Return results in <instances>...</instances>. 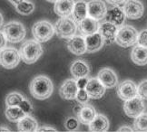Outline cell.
I'll return each mask as SVG.
<instances>
[{
    "label": "cell",
    "instance_id": "23",
    "mask_svg": "<svg viewBox=\"0 0 147 132\" xmlns=\"http://www.w3.org/2000/svg\"><path fill=\"white\" fill-rule=\"evenodd\" d=\"M131 60L136 65L144 66L147 64V47L137 44L131 52Z\"/></svg>",
    "mask_w": 147,
    "mask_h": 132
},
{
    "label": "cell",
    "instance_id": "1",
    "mask_svg": "<svg viewBox=\"0 0 147 132\" xmlns=\"http://www.w3.org/2000/svg\"><path fill=\"white\" fill-rule=\"evenodd\" d=\"M30 93L35 99L47 100L52 95L54 85L52 81L46 75H37L34 78L29 84Z\"/></svg>",
    "mask_w": 147,
    "mask_h": 132
},
{
    "label": "cell",
    "instance_id": "20",
    "mask_svg": "<svg viewBox=\"0 0 147 132\" xmlns=\"http://www.w3.org/2000/svg\"><path fill=\"white\" fill-rule=\"evenodd\" d=\"M125 15L123 10L119 7H115L109 11L107 10V13L105 16L106 22H110L116 26H122L124 20H125Z\"/></svg>",
    "mask_w": 147,
    "mask_h": 132
},
{
    "label": "cell",
    "instance_id": "38",
    "mask_svg": "<svg viewBox=\"0 0 147 132\" xmlns=\"http://www.w3.org/2000/svg\"><path fill=\"white\" fill-rule=\"evenodd\" d=\"M38 132H45V131H48V132H57L55 129H54L53 127H51V126H43V127L39 128L37 129Z\"/></svg>",
    "mask_w": 147,
    "mask_h": 132
},
{
    "label": "cell",
    "instance_id": "42",
    "mask_svg": "<svg viewBox=\"0 0 147 132\" xmlns=\"http://www.w3.org/2000/svg\"><path fill=\"white\" fill-rule=\"evenodd\" d=\"M11 129H9L7 127H5V126H2V127H0V132H10Z\"/></svg>",
    "mask_w": 147,
    "mask_h": 132
},
{
    "label": "cell",
    "instance_id": "17",
    "mask_svg": "<svg viewBox=\"0 0 147 132\" xmlns=\"http://www.w3.org/2000/svg\"><path fill=\"white\" fill-rule=\"evenodd\" d=\"M99 25H100L97 20L92 18V17L86 16L80 23H78V30L82 36H87L98 32Z\"/></svg>",
    "mask_w": 147,
    "mask_h": 132
},
{
    "label": "cell",
    "instance_id": "19",
    "mask_svg": "<svg viewBox=\"0 0 147 132\" xmlns=\"http://www.w3.org/2000/svg\"><path fill=\"white\" fill-rule=\"evenodd\" d=\"M86 52L90 54L95 53L99 51L104 46L105 42L99 32H96L93 34L86 36Z\"/></svg>",
    "mask_w": 147,
    "mask_h": 132
},
{
    "label": "cell",
    "instance_id": "35",
    "mask_svg": "<svg viewBox=\"0 0 147 132\" xmlns=\"http://www.w3.org/2000/svg\"><path fill=\"white\" fill-rule=\"evenodd\" d=\"M137 44L141 45V46L147 47V30H143L138 34V38H137Z\"/></svg>",
    "mask_w": 147,
    "mask_h": 132
},
{
    "label": "cell",
    "instance_id": "6",
    "mask_svg": "<svg viewBox=\"0 0 147 132\" xmlns=\"http://www.w3.org/2000/svg\"><path fill=\"white\" fill-rule=\"evenodd\" d=\"M55 26V32L60 38L69 39L76 34L77 25L73 18L66 16L61 17L56 21Z\"/></svg>",
    "mask_w": 147,
    "mask_h": 132
},
{
    "label": "cell",
    "instance_id": "5",
    "mask_svg": "<svg viewBox=\"0 0 147 132\" xmlns=\"http://www.w3.org/2000/svg\"><path fill=\"white\" fill-rule=\"evenodd\" d=\"M32 34L39 43H46L53 37L55 26L47 20H41L35 23L32 27Z\"/></svg>",
    "mask_w": 147,
    "mask_h": 132
},
{
    "label": "cell",
    "instance_id": "40",
    "mask_svg": "<svg viewBox=\"0 0 147 132\" xmlns=\"http://www.w3.org/2000/svg\"><path fill=\"white\" fill-rule=\"evenodd\" d=\"M134 129H133L131 127H129V126H122V127L118 129V132H125V131H128V132H132L134 131Z\"/></svg>",
    "mask_w": 147,
    "mask_h": 132
},
{
    "label": "cell",
    "instance_id": "18",
    "mask_svg": "<svg viewBox=\"0 0 147 132\" xmlns=\"http://www.w3.org/2000/svg\"><path fill=\"white\" fill-rule=\"evenodd\" d=\"M70 72L74 79L78 80L80 78L87 77L90 73V66L86 61L76 60L73 62L70 67Z\"/></svg>",
    "mask_w": 147,
    "mask_h": 132
},
{
    "label": "cell",
    "instance_id": "7",
    "mask_svg": "<svg viewBox=\"0 0 147 132\" xmlns=\"http://www.w3.org/2000/svg\"><path fill=\"white\" fill-rule=\"evenodd\" d=\"M20 60V53L15 47H5L0 51V65L5 69L16 68Z\"/></svg>",
    "mask_w": 147,
    "mask_h": 132
},
{
    "label": "cell",
    "instance_id": "32",
    "mask_svg": "<svg viewBox=\"0 0 147 132\" xmlns=\"http://www.w3.org/2000/svg\"><path fill=\"white\" fill-rule=\"evenodd\" d=\"M137 97L142 100H147V80L141 82L137 86Z\"/></svg>",
    "mask_w": 147,
    "mask_h": 132
},
{
    "label": "cell",
    "instance_id": "11",
    "mask_svg": "<svg viewBox=\"0 0 147 132\" xmlns=\"http://www.w3.org/2000/svg\"><path fill=\"white\" fill-rule=\"evenodd\" d=\"M107 13V7L103 0H91L87 3V16L95 20L105 18Z\"/></svg>",
    "mask_w": 147,
    "mask_h": 132
},
{
    "label": "cell",
    "instance_id": "45",
    "mask_svg": "<svg viewBox=\"0 0 147 132\" xmlns=\"http://www.w3.org/2000/svg\"><path fill=\"white\" fill-rule=\"evenodd\" d=\"M47 2H50V3H55L57 0H47Z\"/></svg>",
    "mask_w": 147,
    "mask_h": 132
},
{
    "label": "cell",
    "instance_id": "37",
    "mask_svg": "<svg viewBox=\"0 0 147 132\" xmlns=\"http://www.w3.org/2000/svg\"><path fill=\"white\" fill-rule=\"evenodd\" d=\"M87 82H88V77H84V78L78 79L76 81L78 89H84V88H86Z\"/></svg>",
    "mask_w": 147,
    "mask_h": 132
},
{
    "label": "cell",
    "instance_id": "2",
    "mask_svg": "<svg viewBox=\"0 0 147 132\" xmlns=\"http://www.w3.org/2000/svg\"><path fill=\"white\" fill-rule=\"evenodd\" d=\"M43 47L36 40H26L20 47L21 59L26 64H32L40 58L43 54Z\"/></svg>",
    "mask_w": 147,
    "mask_h": 132
},
{
    "label": "cell",
    "instance_id": "21",
    "mask_svg": "<svg viewBox=\"0 0 147 132\" xmlns=\"http://www.w3.org/2000/svg\"><path fill=\"white\" fill-rule=\"evenodd\" d=\"M75 5L74 0H57L55 3V13L60 17H66L72 14Z\"/></svg>",
    "mask_w": 147,
    "mask_h": 132
},
{
    "label": "cell",
    "instance_id": "39",
    "mask_svg": "<svg viewBox=\"0 0 147 132\" xmlns=\"http://www.w3.org/2000/svg\"><path fill=\"white\" fill-rule=\"evenodd\" d=\"M106 1L111 5H114V7H119L120 5L124 3L125 0H106Z\"/></svg>",
    "mask_w": 147,
    "mask_h": 132
},
{
    "label": "cell",
    "instance_id": "44",
    "mask_svg": "<svg viewBox=\"0 0 147 132\" xmlns=\"http://www.w3.org/2000/svg\"><path fill=\"white\" fill-rule=\"evenodd\" d=\"M3 22H4V18H3V15H2L1 12H0V27L2 26V25H3Z\"/></svg>",
    "mask_w": 147,
    "mask_h": 132
},
{
    "label": "cell",
    "instance_id": "10",
    "mask_svg": "<svg viewBox=\"0 0 147 132\" xmlns=\"http://www.w3.org/2000/svg\"><path fill=\"white\" fill-rule=\"evenodd\" d=\"M117 95L123 101L131 100L137 96V85L132 80H125L117 87Z\"/></svg>",
    "mask_w": 147,
    "mask_h": 132
},
{
    "label": "cell",
    "instance_id": "12",
    "mask_svg": "<svg viewBox=\"0 0 147 132\" xmlns=\"http://www.w3.org/2000/svg\"><path fill=\"white\" fill-rule=\"evenodd\" d=\"M84 89L87 91L89 98L94 100L101 99L105 92V87L98 78H88V82Z\"/></svg>",
    "mask_w": 147,
    "mask_h": 132
},
{
    "label": "cell",
    "instance_id": "8",
    "mask_svg": "<svg viewBox=\"0 0 147 132\" xmlns=\"http://www.w3.org/2000/svg\"><path fill=\"white\" fill-rule=\"evenodd\" d=\"M123 10L127 18L136 20L143 16L144 7L140 0H127L123 5Z\"/></svg>",
    "mask_w": 147,
    "mask_h": 132
},
{
    "label": "cell",
    "instance_id": "15",
    "mask_svg": "<svg viewBox=\"0 0 147 132\" xmlns=\"http://www.w3.org/2000/svg\"><path fill=\"white\" fill-rule=\"evenodd\" d=\"M99 81L105 88H114L118 84V78L114 70L110 68H103L97 74Z\"/></svg>",
    "mask_w": 147,
    "mask_h": 132
},
{
    "label": "cell",
    "instance_id": "16",
    "mask_svg": "<svg viewBox=\"0 0 147 132\" xmlns=\"http://www.w3.org/2000/svg\"><path fill=\"white\" fill-rule=\"evenodd\" d=\"M118 30V26L112 24L110 22H105L99 25L98 32L104 39V42L106 44H111L115 41L116 33Z\"/></svg>",
    "mask_w": 147,
    "mask_h": 132
},
{
    "label": "cell",
    "instance_id": "3",
    "mask_svg": "<svg viewBox=\"0 0 147 132\" xmlns=\"http://www.w3.org/2000/svg\"><path fill=\"white\" fill-rule=\"evenodd\" d=\"M138 32L134 26L122 25L120 28H118L115 42L119 46L126 48L136 44Z\"/></svg>",
    "mask_w": 147,
    "mask_h": 132
},
{
    "label": "cell",
    "instance_id": "26",
    "mask_svg": "<svg viewBox=\"0 0 147 132\" xmlns=\"http://www.w3.org/2000/svg\"><path fill=\"white\" fill-rule=\"evenodd\" d=\"M72 17L76 23H80L87 16V3L84 0H80L75 3L72 11Z\"/></svg>",
    "mask_w": 147,
    "mask_h": 132
},
{
    "label": "cell",
    "instance_id": "28",
    "mask_svg": "<svg viewBox=\"0 0 147 132\" xmlns=\"http://www.w3.org/2000/svg\"><path fill=\"white\" fill-rule=\"evenodd\" d=\"M16 10L18 14L23 15H31L35 10V4L28 0H24L16 5Z\"/></svg>",
    "mask_w": 147,
    "mask_h": 132
},
{
    "label": "cell",
    "instance_id": "33",
    "mask_svg": "<svg viewBox=\"0 0 147 132\" xmlns=\"http://www.w3.org/2000/svg\"><path fill=\"white\" fill-rule=\"evenodd\" d=\"M76 99L79 103H81V104H86V103L88 102L90 98L86 89H78Z\"/></svg>",
    "mask_w": 147,
    "mask_h": 132
},
{
    "label": "cell",
    "instance_id": "4",
    "mask_svg": "<svg viewBox=\"0 0 147 132\" xmlns=\"http://www.w3.org/2000/svg\"><path fill=\"white\" fill-rule=\"evenodd\" d=\"M3 33L5 34L7 42L16 44L23 41L26 37V30L22 23L18 21H11L4 25Z\"/></svg>",
    "mask_w": 147,
    "mask_h": 132
},
{
    "label": "cell",
    "instance_id": "25",
    "mask_svg": "<svg viewBox=\"0 0 147 132\" xmlns=\"http://www.w3.org/2000/svg\"><path fill=\"white\" fill-rule=\"evenodd\" d=\"M38 128L37 120L30 115H26L18 122V129L21 132H35Z\"/></svg>",
    "mask_w": 147,
    "mask_h": 132
},
{
    "label": "cell",
    "instance_id": "34",
    "mask_svg": "<svg viewBox=\"0 0 147 132\" xmlns=\"http://www.w3.org/2000/svg\"><path fill=\"white\" fill-rule=\"evenodd\" d=\"M20 108H21V110L23 111L26 115H28V114H30L32 111H33V106H32V103L26 100V99H24L23 101H22L20 102V104L18 105Z\"/></svg>",
    "mask_w": 147,
    "mask_h": 132
},
{
    "label": "cell",
    "instance_id": "27",
    "mask_svg": "<svg viewBox=\"0 0 147 132\" xmlns=\"http://www.w3.org/2000/svg\"><path fill=\"white\" fill-rule=\"evenodd\" d=\"M5 117L10 122H18L26 114L21 110L19 106H11L5 109Z\"/></svg>",
    "mask_w": 147,
    "mask_h": 132
},
{
    "label": "cell",
    "instance_id": "14",
    "mask_svg": "<svg viewBox=\"0 0 147 132\" xmlns=\"http://www.w3.org/2000/svg\"><path fill=\"white\" fill-rule=\"evenodd\" d=\"M66 46L73 54L82 55L86 53V38L83 36H74L69 38L66 42Z\"/></svg>",
    "mask_w": 147,
    "mask_h": 132
},
{
    "label": "cell",
    "instance_id": "29",
    "mask_svg": "<svg viewBox=\"0 0 147 132\" xmlns=\"http://www.w3.org/2000/svg\"><path fill=\"white\" fill-rule=\"evenodd\" d=\"M134 128L136 131H147V113H142L135 118L134 121Z\"/></svg>",
    "mask_w": 147,
    "mask_h": 132
},
{
    "label": "cell",
    "instance_id": "36",
    "mask_svg": "<svg viewBox=\"0 0 147 132\" xmlns=\"http://www.w3.org/2000/svg\"><path fill=\"white\" fill-rule=\"evenodd\" d=\"M7 40L5 38V34L0 31V51H2L4 48L7 47Z\"/></svg>",
    "mask_w": 147,
    "mask_h": 132
},
{
    "label": "cell",
    "instance_id": "9",
    "mask_svg": "<svg viewBox=\"0 0 147 132\" xmlns=\"http://www.w3.org/2000/svg\"><path fill=\"white\" fill-rule=\"evenodd\" d=\"M144 100L140 99L139 97H134L131 100H127L123 103L124 113L130 118H136L140 114H142L144 111Z\"/></svg>",
    "mask_w": 147,
    "mask_h": 132
},
{
    "label": "cell",
    "instance_id": "43",
    "mask_svg": "<svg viewBox=\"0 0 147 132\" xmlns=\"http://www.w3.org/2000/svg\"><path fill=\"white\" fill-rule=\"evenodd\" d=\"M81 107H82V105H77V106H76L75 108H74V112H75L76 114H77L78 112H79V111H80V109H81Z\"/></svg>",
    "mask_w": 147,
    "mask_h": 132
},
{
    "label": "cell",
    "instance_id": "31",
    "mask_svg": "<svg viewBox=\"0 0 147 132\" xmlns=\"http://www.w3.org/2000/svg\"><path fill=\"white\" fill-rule=\"evenodd\" d=\"M79 119L76 117H69L65 120V127L68 131H76L79 128Z\"/></svg>",
    "mask_w": 147,
    "mask_h": 132
},
{
    "label": "cell",
    "instance_id": "30",
    "mask_svg": "<svg viewBox=\"0 0 147 132\" xmlns=\"http://www.w3.org/2000/svg\"><path fill=\"white\" fill-rule=\"evenodd\" d=\"M25 98L23 95L18 93V92H10L5 97V105L7 107L11 106H18L20 104V102L23 101Z\"/></svg>",
    "mask_w": 147,
    "mask_h": 132
},
{
    "label": "cell",
    "instance_id": "41",
    "mask_svg": "<svg viewBox=\"0 0 147 132\" xmlns=\"http://www.w3.org/2000/svg\"><path fill=\"white\" fill-rule=\"evenodd\" d=\"M8 1H9L11 4H13V5H15V7H16V5H18V4L21 3L22 1H24V0H8Z\"/></svg>",
    "mask_w": 147,
    "mask_h": 132
},
{
    "label": "cell",
    "instance_id": "24",
    "mask_svg": "<svg viewBox=\"0 0 147 132\" xmlns=\"http://www.w3.org/2000/svg\"><path fill=\"white\" fill-rule=\"evenodd\" d=\"M77 119H79V121L84 125H89V123L94 119V118L96 115V111L95 109L88 104H84L79 112L76 114Z\"/></svg>",
    "mask_w": 147,
    "mask_h": 132
},
{
    "label": "cell",
    "instance_id": "13",
    "mask_svg": "<svg viewBox=\"0 0 147 132\" xmlns=\"http://www.w3.org/2000/svg\"><path fill=\"white\" fill-rule=\"evenodd\" d=\"M78 86L76 79H66L59 89V95L62 99L72 101L76 99Z\"/></svg>",
    "mask_w": 147,
    "mask_h": 132
},
{
    "label": "cell",
    "instance_id": "22",
    "mask_svg": "<svg viewBox=\"0 0 147 132\" xmlns=\"http://www.w3.org/2000/svg\"><path fill=\"white\" fill-rule=\"evenodd\" d=\"M109 129V120L103 114H96L89 123V130L92 132H105Z\"/></svg>",
    "mask_w": 147,
    "mask_h": 132
}]
</instances>
